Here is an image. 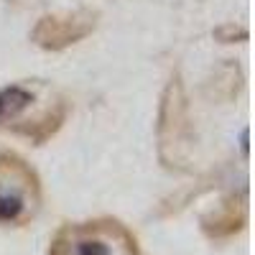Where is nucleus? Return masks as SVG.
I'll return each mask as SVG.
<instances>
[{
	"label": "nucleus",
	"mask_w": 255,
	"mask_h": 255,
	"mask_svg": "<svg viewBox=\"0 0 255 255\" xmlns=\"http://www.w3.org/2000/svg\"><path fill=\"white\" fill-rule=\"evenodd\" d=\"M49 255H143L138 240L123 222L100 217L67 222L51 238Z\"/></svg>",
	"instance_id": "f257e3e1"
},
{
	"label": "nucleus",
	"mask_w": 255,
	"mask_h": 255,
	"mask_svg": "<svg viewBox=\"0 0 255 255\" xmlns=\"http://www.w3.org/2000/svg\"><path fill=\"white\" fill-rule=\"evenodd\" d=\"M38 179L18 156L0 153V225L20 227L38 212Z\"/></svg>",
	"instance_id": "f03ea898"
},
{
	"label": "nucleus",
	"mask_w": 255,
	"mask_h": 255,
	"mask_svg": "<svg viewBox=\"0 0 255 255\" xmlns=\"http://www.w3.org/2000/svg\"><path fill=\"white\" fill-rule=\"evenodd\" d=\"M33 102V97L23 90V87H5L0 90V120H13L15 115H20L28 105Z\"/></svg>",
	"instance_id": "7ed1b4c3"
}]
</instances>
